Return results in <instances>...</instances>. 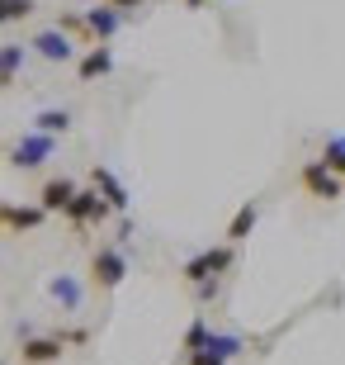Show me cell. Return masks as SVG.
Wrapping results in <instances>:
<instances>
[{"label":"cell","mask_w":345,"mask_h":365,"mask_svg":"<svg viewBox=\"0 0 345 365\" xmlns=\"http://www.w3.org/2000/svg\"><path fill=\"white\" fill-rule=\"evenodd\" d=\"M123 19H128V14L109 10V5H90V10H85V38L100 48V43H109V38L123 29Z\"/></svg>","instance_id":"obj_10"},{"label":"cell","mask_w":345,"mask_h":365,"mask_svg":"<svg viewBox=\"0 0 345 365\" xmlns=\"http://www.w3.org/2000/svg\"><path fill=\"white\" fill-rule=\"evenodd\" d=\"M53 152H57V138H48V133H33V128H28V133L19 138L14 148H10V166H14V171H38V166L48 162Z\"/></svg>","instance_id":"obj_3"},{"label":"cell","mask_w":345,"mask_h":365,"mask_svg":"<svg viewBox=\"0 0 345 365\" xmlns=\"http://www.w3.org/2000/svg\"><path fill=\"white\" fill-rule=\"evenodd\" d=\"M237 266V247L232 242H218V247H203V252H194V257L180 266V280L189 284V289H203V284H223V275Z\"/></svg>","instance_id":"obj_1"},{"label":"cell","mask_w":345,"mask_h":365,"mask_svg":"<svg viewBox=\"0 0 345 365\" xmlns=\"http://www.w3.org/2000/svg\"><path fill=\"white\" fill-rule=\"evenodd\" d=\"M255 223H260V200H246V204L237 209V214H232V223H227L223 237H227L232 247H241V242H246V237L255 232Z\"/></svg>","instance_id":"obj_13"},{"label":"cell","mask_w":345,"mask_h":365,"mask_svg":"<svg viewBox=\"0 0 345 365\" xmlns=\"http://www.w3.org/2000/svg\"><path fill=\"white\" fill-rule=\"evenodd\" d=\"M24 57H28V43H5V48H0V91L14 86V76H19V67H24Z\"/></svg>","instance_id":"obj_15"},{"label":"cell","mask_w":345,"mask_h":365,"mask_svg":"<svg viewBox=\"0 0 345 365\" xmlns=\"http://www.w3.org/2000/svg\"><path fill=\"white\" fill-rule=\"evenodd\" d=\"M28 48H33L43 62H71V57H76V43H71V34H62V29H38Z\"/></svg>","instance_id":"obj_9"},{"label":"cell","mask_w":345,"mask_h":365,"mask_svg":"<svg viewBox=\"0 0 345 365\" xmlns=\"http://www.w3.org/2000/svg\"><path fill=\"white\" fill-rule=\"evenodd\" d=\"M28 14H33V0H10V24H19Z\"/></svg>","instance_id":"obj_21"},{"label":"cell","mask_w":345,"mask_h":365,"mask_svg":"<svg viewBox=\"0 0 345 365\" xmlns=\"http://www.w3.org/2000/svg\"><path fill=\"white\" fill-rule=\"evenodd\" d=\"M80 195V185L76 180H67V176H53V180H43V190H38V204L48 209V218L53 214H62L67 218V209H71V200Z\"/></svg>","instance_id":"obj_11"},{"label":"cell","mask_w":345,"mask_h":365,"mask_svg":"<svg viewBox=\"0 0 345 365\" xmlns=\"http://www.w3.org/2000/svg\"><path fill=\"white\" fill-rule=\"evenodd\" d=\"M48 223V209L43 204H10V200H0V228L5 232H33Z\"/></svg>","instance_id":"obj_6"},{"label":"cell","mask_w":345,"mask_h":365,"mask_svg":"<svg viewBox=\"0 0 345 365\" xmlns=\"http://www.w3.org/2000/svg\"><path fill=\"white\" fill-rule=\"evenodd\" d=\"M203 5H208V0H185V10H203Z\"/></svg>","instance_id":"obj_25"},{"label":"cell","mask_w":345,"mask_h":365,"mask_svg":"<svg viewBox=\"0 0 345 365\" xmlns=\"http://www.w3.org/2000/svg\"><path fill=\"white\" fill-rule=\"evenodd\" d=\"M48 299L62 304V313H80V304H85V284H80L76 275H53V280H48Z\"/></svg>","instance_id":"obj_12"},{"label":"cell","mask_w":345,"mask_h":365,"mask_svg":"<svg viewBox=\"0 0 345 365\" xmlns=\"http://www.w3.org/2000/svg\"><path fill=\"white\" fill-rule=\"evenodd\" d=\"M109 71H114V53H109V43L90 48V53L76 62V76H80V81H100V76H109Z\"/></svg>","instance_id":"obj_14"},{"label":"cell","mask_w":345,"mask_h":365,"mask_svg":"<svg viewBox=\"0 0 345 365\" xmlns=\"http://www.w3.org/2000/svg\"><path fill=\"white\" fill-rule=\"evenodd\" d=\"M203 351H218V356H223L227 365H232V361H237L241 351H246V337H241V332H213Z\"/></svg>","instance_id":"obj_17"},{"label":"cell","mask_w":345,"mask_h":365,"mask_svg":"<svg viewBox=\"0 0 345 365\" xmlns=\"http://www.w3.org/2000/svg\"><path fill=\"white\" fill-rule=\"evenodd\" d=\"M123 275H128V252H123V247H100V252H95L90 257V284L95 289H119L123 284Z\"/></svg>","instance_id":"obj_2"},{"label":"cell","mask_w":345,"mask_h":365,"mask_svg":"<svg viewBox=\"0 0 345 365\" xmlns=\"http://www.w3.org/2000/svg\"><path fill=\"white\" fill-rule=\"evenodd\" d=\"M57 337L67 341V346H85V341H90V327H62Z\"/></svg>","instance_id":"obj_20"},{"label":"cell","mask_w":345,"mask_h":365,"mask_svg":"<svg viewBox=\"0 0 345 365\" xmlns=\"http://www.w3.org/2000/svg\"><path fill=\"white\" fill-rule=\"evenodd\" d=\"M33 133H48V138L71 133V109H38L33 114Z\"/></svg>","instance_id":"obj_16"},{"label":"cell","mask_w":345,"mask_h":365,"mask_svg":"<svg viewBox=\"0 0 345 365\" xmlns=\"http://www.w3.org/2000/svg\"><path fill=\"white\" fill-rule=\"evenodd\" d=\"M298 185H303L312 200H341V195H345V180L331 176L322 162H303V171H298Z\"/></svg>","instance_id":"obj_5"},{"label":"cell","mask_w":345,"mask_h":365,"mask_svg":"<svg viewBox=\"0 0 345 365\" xmlns=\"http://www.w3.org/2000/svg\"><path fill=\"white\" fill-rule=\"evenodd\" d=\"M0 24H10V0H0Z\"/></svg>","instance_id":"obj_24"},{"label":"cell","mask_w":345,"mask_h":365,"mask_svg":"<svg viewBox=\"0 0 345 365\" xmlns=\"http://www.w3.org/2000/svg\"><path fill=\"white\" fill-rule=\"evenodd\" d=\"M62 356H67V341L57 337V332L53 337H38V332H33V337L19 341V361L24 365H57Z\"/></svg>","instance_id":"obj_7"},{"label":"cell","mask_w":345,"mask_h":365,"mask_svg":"<svg viewBox=\"0 0 345 365\" xmlns=\"http://www.w3.org/2000/svg\"><path fill=\"white\" fill-rule=\"evenodd\" d=\"M109 214H114V209H109V204L100 200V190H95V185H85V190L76 195V200H71L67 223H71L76 232H85V228H95V223H105Z\"/></svg>","instance_id":"obj_4"},{"label":"cell","mask_w":345,"mask_h":365,"mask_svg":"<svg viewBox=\"0 0 345 365\" xmlns=\"http://www.w3.org/2000/svg\"><path fill=\"white\" fill-rule=\"evenodd\" d=\"M185 365H227L218 351H194V356H185Z\"/></svg>","instance_id":"obj_22"},{"label":"cell","mask_w":345,"mask_h":365,"mask_svg":"<svg viewBox=\"0 0 345 365\" xmlns=\"http://www.w3.org/2000/svg\"><path fill=\"white\" fill-rule=\"evenodd\" d=\"M90 185L100 190V200L114 209V214H128V204H133V195H128V185H123L109 166H90Z\"/></svg>","instance_id":"obj_8"},{"label":"cell","mask_w":345,"mask_h":365,"mask_svg":"<svg viewBox=\"0 0 345 365\" xmlns=\"http://www.w3.org/2000/svg\"><path fill=\"white\" fill-rule=\"evenodd\" d=\"M208 337H213L208 318H194V323L185 327V341H180V361H185V356H194V351H203V346H208Z\"/></svg>","instance_id":"obj_19"},{"label":"cell","mask_w":345,"mask_h":365,"mask_svg":"<svg viewBox=\"0 0 345 365\" xmlns=\"http://www.w3.org/2000/svg\"><path fill=\"white\" fill-rule=\"evenodd\" d=\"M317 162L327 166L331 176H341V180H345V138H341V133H331L327 143H322V157H317Z\"/></svg>","instance_id":"obj_18"},{"label":"cell","mask_w":345,"mask_h":365,"mask_svg":"<svg viewBox=\"0 0 345 365\" xmlns=\"http://www.w3.org/2000/svg\"><path fill=\"white\" fill-rule=\"evenodd\" d=\"M100 5H109V10H119V14H128V10H142L147 0H100Z\"/></svg>","instance_id":"obj_23"}]
</instances>
